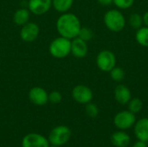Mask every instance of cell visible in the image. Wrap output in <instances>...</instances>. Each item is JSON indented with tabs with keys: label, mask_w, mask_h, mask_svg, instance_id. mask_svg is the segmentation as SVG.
<instances>
[{
	"label": "cell",
	"mask_w": 148,
	"mask_h": 147,
	"mask_svg": "<svg viewBox=\"0 0 148 147\" xmlns=\"http://www.w3.org/2000/svg\"><path fill=\"white\" fill-rule=\"evenodd\" d=\"M56 27L60 36L72 40L78 36L82 25L80 19L76 15L70 12H65L62 13L57 18Z\"/></svg>",
	"instance_id": "6da1fadb"
},
{
	"label": "cell",
	"mask_w": 148,
	"mask_h": 147,
	"mask_svg": "<svg viewBox=\"0 0 148 147\" xmlns=\"http://www.w3.org/2000/svg\"><path fill=\"white\" fill-rule=\"evenodd\" d=\"M49 54L56 59H64L71 53V40L58 36L51 41L49 46Z\"/></svg>",
	"instance_id": "7a4b0ae2"
},
{
	"label": "cell",
	"mask_w": 148,
	"mask_h": 147,
	"mask_svg": "<svg viewBox=\"0 0 148 147\" xmlns=\"http://www.w3.org/2000/svg\"><path fill=\"white\" fill-rule=\"evenodd\" d=\"M104 23L109 30L119 32L124 29L126 20L121 12L117 10H111L104 16Z\"/></svg>",
	"instance_id": "3957f363"
},
{
	"label": "cell",
	"mask_w": 148,
	"mask_h": 147,
	"mask_svg": "<svg viewBox=\"0 0 148 147\" xmlns=\"http://www.w3.org/2000/svg\"><path fill=\"white\" fill-rule=\"evenodd\" d=\"M71 138V130L67 126H57L54 127L49 135V142L52 146H62L67 144Z\"/></svg>",
	"instance_id": "277c9868"
},
{
	"label": "cell",
	"mask_w": 148,
	"mask_h": 147,
	"mask_svg": "<svg viewBox=\"0 0 148 147\" xmlns=\"http://www.w3.org/2000/svg\"><path fill=\"white\" fill-rule=\"evenodd\" d=\"M97 67L103 72H110L116 64V57L114 54L109 50L101 51L96 57Z\"/></svg>",
	"instance_id": "5b68a950"
},
{
	"label": "cell",
	"mask_w": 148,
	"mask_h": 147,
	"mask_svg": "<svg viewBox=\"0 0 148 147\" xmlns=\"http://www.w3.org/2000/svg\"><path fill=\"white\" fill-rule=\"evenodd\" d=\"M135 122H136L135 114L130 112L129 110L121 111L118 113L114 119V126L121 130H127L131 128L135 124Z\"/></svg>",
	"instance_id": "8992f818"
},
{
	"label": "cell",
	"mask_w": 148,
	"mask_h": 147,
	"mask_svg": "<svg viewBox=\"0 0 148 147\" xmlns=\"http://www.w3.org/2000/svg\"><path fill=\"white\" fill-rule=\"evenodd\" d=\"M40 34V28L38 24L34 22H28L24 25L21 26L19 32L21 39L25 42H32L36 41Z\"/></svg>",
	"instance_id": "52a82bcc"
},
{
	"label": "cell",
	"mask_w": 148,
	"mask_h": 147,
	"mask_svg": "<svg viewBox=\"0 0 148 147\" xmlns=\"http://www.w3.org/2000/svg\"><path fill=\"white\" fill-rule=\"evenodd\" d=\"M92 90L85 85H77L72 90L73 99L80 104H88L93 100Z\"/></svg>",
	"instance_id": "ba28073f"
},
{
	"label": "cell",
	"mask_w": 148,
	"mask_h": 147,
	"mask_svg": "<svg viewBox=\"0 0 148 147\" xmlns=\"http://www.w3.org/2000/svg\"><path fill=\"white\" fill-rule=\"evenodd\" d=\"M52 7V0H28L27 8L36 16L46 14Z\"/></svg>",
	"instance_id": "9c48e42d"
},
{
	"label": "cell",
	"mask_w": 148,
	"mask_h": 147,
	"mask_svg": "<svg viewBox=\"0 0 148 147\" xmlns=\"http://www.w3.org/2000/svg\"><path fill=\"white\" fill-rule=\"evenodd\" d=\"M49 142L47 138L39 133L26 134L22 139V147H49Z\"/></svg>",
	"instance_id": "30bf717a"
},
{
	"label": "cell",
	"mask_w": 148,
	"mask_h": 147,
	"mask_svg": "<svg viewBox=\"0 0 148 147\" xmlns=\"http://www.w3.org/2000/svg\"><path fill=\"white\" fill-rule=\"evenodd\" d=\"M29 101L36 106H44L49 102L48 92L41 87H33L28 94Z\"/></svg>",
	"instance_id": "8fae6325"
},
{
	"label": "cell",
	"mask_w": 148,
	"mask_h": 147,
	"mask_svg": "<svg viewBox=\"0 0 148 147\" xmlns=\"http://www.w3.org/2000/svg\"><path fill=\"white\" fill-rule=\"evenodd\" d=\"M88 51L87 42L79 37H75L71 41V53L75 58H84Z\"/></svg>",
	"instance_id": "7c38bea8"
},
{
	"label": "cell",
	"mask_w": 148,
	"mask_h": 147,
	"mask_svg": "<svg viewBox=\"0 0 148 147\" xmlns=\"http://www.w3.org/2000/svg\"><path fill=\"white\" fill-rule=\"evenodd\" d=\"M134 134L138 140L148 142V118H143L134 124Z\"/></svg>",
	"instance_id": "4fadbf2b"
},
{
	"label": "cell",
	"mask_w": 148,
	"mask_h": 147,
	"mask_svg": "<svg viewBox=\"0 0 148 147\" xmlns=\"http://www.w3.org/2000/svg\"><path fill=\"white\" fill-rule=\"evenodd\" d=\"M130 136L123 130L115 132L111 136V143L115 147H127L130 144Z\"/></svg>",
	"instance_id": "5bb4252c"
},
{
	"label": "cell",
	"mask_w": 148,
	"mask_h": 147,
	"mask_svg": "<svg viewBox=\"0 0 148 147\" xmlns=\"http://www.w3.org/2000/svg\"><path fill=\"white\" fill-rule=\"evenodd\" d=\"M114 98L121 105H126L131 100V92L125 85H118L114 89Z\"/></svg>",
	"instance_id": "9a60e30c"
},
{
	"label": "cell",
	"mask_w": 148,
	"mask_h": 147,
	"mask_svg": "<svg viewBox=\"0 0 148 147\" xmlns=\"http://www.w3.org/2000/svg\"><path fill=\"white\" fill-rule=\"evenodd\" d=\"M30 11L26 8H19L13 14V22L18 25L23 26L29 21Z\"/></svg>",
	"instance_id": "2e32d148"
},
{
	"label": "cell",
	"mask_w": 148,
	"mask_h": 147,
	"mask_svg": "<svg viewBox=\"0 0 148 147\" xmlns=\"http://www.w3.org/2000/svg\"><path fill=\"white\" fill-rule=\"evenodd\" d=\"M74 3V0H52V7L59 13L68 12Z\"/></svg>",
	"instance_id": "e0dca14e"
},
{
	"label": "cell",
	"mask_w": 148,
	"mask_h": 147,
	"mask_svg": "<svg viewBox=\"0 0 148 147\" xmlns=\"http://www.w3.org/2000/svg\"><path fill=\"white\" fill-rule=\"evenodd\" d=\"M136 40L139 44L148 47V27H140L136 33Z\"/></svg>",
	"instance_id": "ac0fdd59"
},
{
	"label": "cell",
	"mask_w": 148,
	"mask_h": 147,
	"mask_svg": "<svg viewBox=\"0 0 148 147\" xmlns=\"http://www.w3.org/2000/svg\"><path fill=\"white\" fill-rule=\"evenodd\" d=\"M143 108V102L139 98H134L128 102V109L133 113H138Z\"/></svg>",
	"instance_id": "d6986e66"
},
{
	"label": "cell",
	"mask_w": 148,
	"mask_h": 147,
	"mask_svg": "<svg viewBox=\"0 0 148 147\" xmlns=\"http://www.w3.org/2000/svg\"><path fill=\"white\" fill-rule=\"evenodd\" d=\"M142 23H143V18L138 13H134L129 17V23L134 29H140L142 26Z\"/></svg>",
	"instance_id": "ffe728a7"
},
{
	"label": "cell",
	"mask_w": 148,
	"mask_h": 147,
	"mask_svg": "<svg viewBox=\"0 0 148 147\" xmlns=\"http://www.w3.org/2000/svg\"><path fill=\"white\" fill-rule=\"evenodd\" d=\"M93 36H94V33L91 29H89L88 27H82L77 37L81 38L82 40H83L85 42H88L93 38Z\"/></svg>",
	"instance_id": "44dd1931"
},
{
	"label": "cell",
	"mask_w": 148,
	"mask_h": 147,
	"mask_svg": "<svg viewBox=\"0 0 148 147\" xmlns=\"http://www.w3.org/2000/svg\"><path fill=\"white\" fill-rule=\"evenodd\" d=\"M85 112L87 113V115L90 118H96L99 114V108L98 107L94 104V103H88L86 104L85 107Z\"/></svg>",
	"instance_id": "7402d4cb"
},
{
	"label": "cell",
	"mask_w": 148,
	"mask_h": 147,
	"mask_svg": "<svg viewBox=\"0 0 148 147\" xmlns=\"http://www.w3.org/2000/svg\"><path fill=\"white\" fill-rule=\"evenodd\" d=\"M110 75L111 78L115 81H121L124 79L125 77V72L121 68H114L110 71Z\"/></svg>",
	"instance_id": "603a6c76"
},
{
	"label": "cell",
	"mask_w": 148,
	"mask_h": 147,
	"mask_svg": "<svg viewBox=\"0 0 148 147\" xmlns=\"http://www.w3.org/2000/svg\"><path fill=\"white\" fill-rule=\"evenodd\" d=\"M62 100V95L59 91L54 90L49 94V101L52 104H59Z\"/></svg>",
	"instance_id": "cb8c5ba5"
},
{
	"label": "cell",
	"mask_w": 148,
	"mask_h": 147,
	"mask_svg": "<svg viewBox=\"0 0 148 147\" xmlns=\"http://www.w3.org/2000/svg\"><path fill=\"white\" fill-rule=\"evenodd\" d=\"M134 0H113V3L120 9L126 10L134 4Z\"/></svg>",
	"instance_id": "d4e9b609"
},
{
	"label": "cell",
	"mask_w": 148,
	"mask_h": 147,
	"mask_svg": "<svg viewBox=\"0 0 148 147\" xmlns=\"http://www.w3.org/2000/svg\"><path fill=\"white\" fill-rule=\"evenodd\" d=\"M132 147H147V142L141 141V140H138L137 142H135Z\"/></svg>",
	"instance_id": "484cf974"
},
{
	"label": "cell",
	"mask_w": 148,
	"mask_h": 147,
	"mask_svg": "<svg viewBox=\"0 0 148 147\" xmlns=\"http://www.w3.org/2000/svg\"><path fill=\"white\" fill-rule=\"evenodd\" d=\"M97 1L101 5H109L113 3V0H97Z\"/></svg>",
	"instance_id": "4316f807"
},
{
	"label": "cell",
	"mask_w": 148,
	"mask_h": 147,
	"mask_svg": "<svg viewBox=\"0 0 148 147\" xmlns=\"http://www.w3.org/2000/svg\"><path fill=\"white\" fill-rule=\"evenodd\" d=\"M143 23L147 25V27H148V11H147L144 16H143Z\"/></svg>",
	"instance_id": "83f0119b"
},
{
	"label": "cell",
	"mask_w": 148,
	"mask_h": 147,
	"mask_svg": "<svg viewBox=\"0 0 148 147\" xmlns=\"http://www.w3.org/2000/svg\"><path fill=\"white\" fill-rule=\"evenodd\" d=\"M49 147H58V146H49Z\"/></svg>",
	"instance_id": "f1b7e54d"
}]
</instances>
